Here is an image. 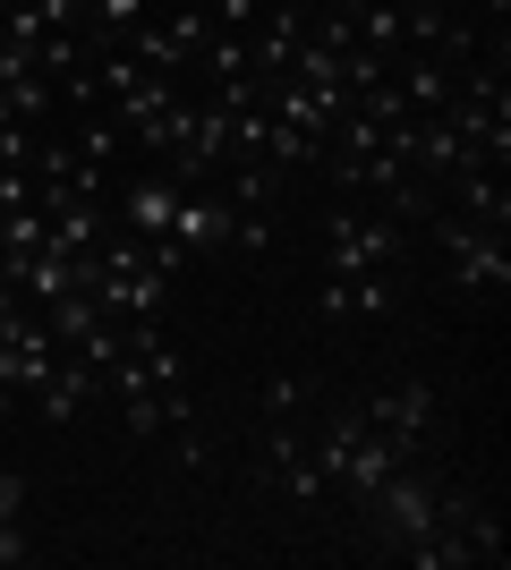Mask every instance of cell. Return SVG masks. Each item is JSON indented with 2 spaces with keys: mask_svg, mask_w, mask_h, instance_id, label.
<instances>
[{
  "mask_svg": "<svg viewBox=\"0 0 511 570\" xmlns=\"http://www.w3.org/2000/svg\"><path fill=\"white\" fill-rule=\"evenodd\" d=\"M410 256V222H392L384 205H341L324 222V282H358V273H401Z\"/></svg>",
  "mask_w": 511,
  "mask_h": 570,
  "instance_id": "obj_1",
  "label": "cell"
},
{
  "mask_svg": "<svg viewBox=\"0 0 511 570\" xmlns=\"http://www.w3.org/2000/svg\"><path fill=\"white\" fill-rule=\"evenodd\" d=\"M426 230H435V247L452 256V282H461V289H503V282H511V247H503V230H487V222L452 214V205H435V214H426Z\"/></svg>",
  "mask_w": 511,
  "mask_h": 570,
  "instance_id": "obj_2",
  "label": "cell"
},
{
  "mask_svg": "<svg viewBox=\"0 0 511 570\" xmlns=\"http://www.w3.org/2000/svg\"><path fill=\"white\" fill-rule=\"evenodd\" d=\"M298 35H307V9H298V0H265L256 26L239 35V43H247V77H282V69H291V51H298Z\"/></svg>",
  "mask_w": 511,
  "mask_h": 570,
  "instance_id": "obj_3",
  "label": "cell"
},
{
  "mask_svg": "<svg viewBox=\"0 0 511 570\" xmlns=\"http://www.w3.org/2000/svg\"><path fill=\"white\" fill-rule=\"evenodd\" d=\"M265 469H273V485H282L291 502L324 494V469H316V452H307V434H298L291 417H273V426H265Z\"/></svg>",
  "mask_w": 511,
  "mask_h": 570,
  "instance_id": "obj_4",
  "label": "cell"
},
{
  "mask_svg": "<svg viewBox=\"0 0 511 570\" xmlns=\"http://www.w3.org/2000/svg\"><path fill=\"white\" fill-rule=\"evenodd\" d=\"M95 392H102V375H95V366H86V357L69 350V357H60V366H51L43 383H35V392H26V409H35L43 426H69V417H77L86 401H95Z\"/></svg>",
  "mask_w": 511,
  "mask_h": 570,
  "instance_id": "obj_5",
  "label": "cell"
},
{
  "mask_svg": "<svg viewBox=\"0 0 511 570\" xmlns=\"http://www.w3.org/2000/svg\"><path fill=\"white\" fill-rule=\"evenodd\" d=\"M358 409L384 434H401L410 452H426V434H435V392H426V383H392V392H375V401H358Z\"/></svg>",
  "mask_w": 511,
  "mask_h": 570,
  "instance_id": "obj_6",
  "label": "cell"
},
{
  "mask_svg": "<svg viewBox=\"0 0 511 570\" xmlns=\"http://www.w3.org/2000/svg\"><path fill=\"white\" fill-rule=\"evenodd\" d=\"M316 307L333 315V324H350V315H392V307H401V273H358V282H316Z\"/></svg>",
  "mask_w": 511,
  "mask_h": 570,
  "instance_id": "obj_7",
  "label": "cell"
},
{
  "mask_svg": "<svg viewBox=\"0 0 511 570\" xmlns=\"http://www.w3.org/2000/svg\"><path fill=\"white\" fill-rule=\"evenodd\" d=\"M137 18H154V0H77V43H86V60L111 51Z\"/></svg>",
  "mask_w": 511,
  "mask_h": 570,
  "instance_id": "obj_8",
  "label": "cell"
},
{
  "mask_svg": "<svg viewBox=\"0 0 511 570\" xmlns=\"http://www.w3.org/2000/svg\"><path fill=\"white\" fill-rule=\"evenodd\" d=\"M51 102H60V86H51V77H0V119H18V128H43Z\"/></svg>",
  "mask_w": 511,
  "mask_h": 570,
  "instance_id": "obj_9",
  "label": "cell"
},
{
  "mask_svg": "<svg viewBox=\"0 0 511 570\" xmlns=\"http://www.w3.org/2000/svg\"><path fill=\"white\" fill-rule=\"evenodd\" d=\"M256 9H265V0H205L214 35H247V26H256Z\"/></svg>",
  "mask_w": 511,
  "mask_h": 570,
  "instance_id": "obj_10",
  "label": "cell"
}]
</instances>
